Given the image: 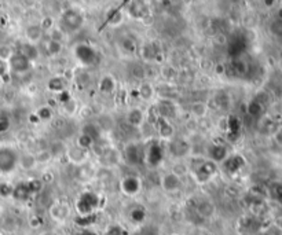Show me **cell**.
<instances>
[{
	"label": "cell",
	"mask_w": 282,
	"mask_h": 235,
	"mask_svg": "<svg viewBox=\"0 0 282 235\" xmlns=\"http://www.w3.org/2000/svg\"><path fill=\"white\" fill-rule=\"evenodd\" d=\"M76 55H77V58L80 59L83 63H86V65H91V63H94V61L96 59V54H95V51L93 50L91 47L86 46V44H80V46H77Z\"/></svg>",
	"instance_id": "cell-4"
},
{
	"label": "cell",
	"mask_w": 282,
	"mask_h": 235,
	"mask_svg": "<svg viewBox=\"0 0 282 235\" xmlns=\"http://www.w3.org/2000/svg\"><path fill=\"white\" fill-rule=\"evenodd\" d=\"M18 154L14 149L10 147H1L0 149V172L1 173H10L17 167Z\"/></svg>",
	"instance_id": "cell-1"
},
{
	"label": "cell",
	"mask_w": 282,
	"mask_h": 235,
	"mask_svg": "<svg viewBox=\"0 0 282 235\" xmlns=\"http://www.w3.org/2000/svg\"><path fill=\"white\" fill-rule=\"evenodd\" d=\"M10 129V118L7 116L0 114V135L6 134Z\"/></svg>",
	"instance_id": "cell-13"
},
{
	"label": "cell",
	"mask_w": 282,
	"mask_h": 235,
	"mask_svg": "<svg viewBox=\"0 0 282 235\" xmlns=\"http://www.w3.org/2000/svg\"><path fill=\"white\" fill-rule=\"evenodd\" d=\"M275 227H277V228H280V230H282V216L275 220Z\"/></svg>",
	"instance_id": "cell-18"
},
{
	"label": "cell",
	"mask_w": 282,
	"mask_h": 235,
	"mask_svg": "<svg viewBox=\"0 0 282 235\" xmlns=\"http://www.w3.org/2000/svg\"><path fill=\"white\" fill-rule=\"evenodd\" d=\"M26 34H28V37L32 42H37L42 37V34H43V29L40 26H31V28H28Z\"/></svg>",
	"instance_id": "cell-9"
},
{
	"label": "cell",
	"mask_w": 282,
	"mask_h": 235,
	"mask_svg": "<svg viewBox=\"0 0 282 235\" xmlns=\"http://www.w3.org/2000/svg\"><path fill=\"white\" fill-rule=\"evenodd\" d=\"M50 88H51L52 91H62L65 88V80L60 78V77L52 78L51 81H50Z\"/></svg>",
	"instance_id": "cell-12"
},
{
	"label": "cell",
	"mask_w": 282,
	"mask_h": 235,
	"mask_svg": "<svg viewBox=\"0 0 282 235\" xmlns=\"http://www.w3.org/2000/svg\"><path fill=\"white\" fill-rule=\"evenodd\" d=\"M278 135H281V136H282V128L280 129V131H278Z\"/></svg>",
	"instance_id": "cell-21"
},
{
	"label": "cell",
	"mask_w": 282,
	"mask_h": 235,
	"mask_svg": "<svg viewBox=\"0 0 282 235\" xmlns=\"http://www.w3.org/2000/svg\"><path fill=\"white\" fill-rule=\"evenodd\" d=\"M163 160V150L158 144H153L149 149V162L152 165H158L160 161Z\"/></svg>",
	"instance_id": "cell-6"
},
{
	"label": "cell",
	"mask_w": 282,
	"mask_h": 235,
	"mask_svg": "<svg viewBox=\"0 0 282 235\" xmlns=\"http://www.w3.org/2000/svg\"><path fill=\"white\" fill-rule=\"evenodd\" d=\"M262 109H263V106H262V103L257 101H253L251 105H249V113L252 114V116H259L260 113H262Z\"/></svg>",
	"instance_id": "cell-14"
},
{
	"label": "cell",
	"mask_w": 282,
	"mask_h": 235,
	"mask_svg": "<svg viewBox=\"0 0 282 235\" xmlns=\"http://www.w3.org/2000/svg\"><path fill=\"white\" fill-rule=\"evenodd\" d=\"M13 187L11 186H9L7 183H1L0 185V195L1 197H7V195H10V194H13Z\"/></svg>",
	"instance_id": "cell-16"
},
{
	"label": "cell",
	"mask_w": 282,
	"mask_h": 235,
	"mask_svg": "<svg viewBox=\"0 0 282 235\" xmlns=\"http://www.w3.org/2000/svg\"><path fill=\"white\" fill-rule=\"evenodd\" d=\"M9 66L16 73H25L31 69V61L22 52H17L9 58Z\"/></svg>",
	"instance_id": "cell-2"
},
{
	"label": "cell",
	"mask_w": 282,
	"mask_h": 235,
	"mask_svg": "<svg viewBox=\"0 0 282 235\" xmlns=\"http://www.w3.org/2000/svg\"><path fill=\"white\" fill-rule=\"evenodd\" d=\"M152 94H153V91H152V88H150V85H142L141 87V95L145 98V99H149L150 96H152Z\"/></svg>",
	"instance_id": "cell-17"
},
{
	"label": "cell",
	"mask_w": 282,
	"mask_h": 235,
	"mask_svg": "<svg viewBox=\"0 0 282 235\" xmlns=\"http://www.w3.org/2000/svg\"><path fill=\"white\" fill-rule=\"evenodd\" d=\"M142 117H143V114H142L141 110L138 109L131 110L128 114L129 124H132V125H139V124L142 123Z\"/></svg>",
	"instance_id": "cell-10"
},
{
	"label": "cell",
	"mask_w": 282,
	"mask_h": 235,
	"mask_svg": "<svg viewBox=\"0 0 282 235\" xmlns=\"http://www.w3.org/2000/svg\"><path fill=\"white\" fill-rule=\"evenodd\" d=\"M139 180L135 179V177H127L124 182H123V188H124V191L128 194H135L139 190Z\"/></svg>",
	"instance_id": "cell-7"
},
{
	"label": "cell",
	"mask_w": 282,
	"mask_h": 235,
	"mask_svg": "<svg viewBox=\"0 0 282 235\" xmlns=\"http://www.w3.org/2000/svg\"><path fill=\"white\" fill-rule=\"evenodd\" d=\"M163 186H164V188H165V190H168V191H173V190L179 188V186H180L179 176H178L175 172L167 173V175L163 177Z\"/></svg>",
	"instance_id": "cell-5"
},
{
	"label": "cell",
	"mask_w": 282,
	"mask_h": 235,
	"mask_svg": "<svg viewBox=\"0 0 282 235\" xmlns=\"http://www.w3.org/2000/svg\"><path fill=\"white\" fill-rule=\"evenodd\" d=\"M42 235H55V234H52V233H44V234Z\"/></svg>",
	"instance_id": "cell-20"
},
{
	"label": "cell",
	"mask_w": 282,
	"mask_h": 235,
	"mask_svg": "<svg viewBox=\"0 0 282 235\" xmlns=\"http://www.w3.org/2000/svg\"><path fill=\"white\" fill-rule=\"evenodd\" d=\"M125 154H127V160L131 164H137L138 162V147L135 144H129L125 150Z\"/></svg>",
	"instance_id": "cell-11"
},
{
	"label": "cell",
	"mask_w": 282,
	"mask_h": 235,
	"mask_svg": "<svg viewBox=\"0 0 282 235\" xmlns=\"http://www.w3.org/2000/svg\"><path fill=\"white\" fill-rule=\"evenodd\" d=\"M275 197H277V201L280 202V204H282V191H281V193H278V194H277V195H275Z\"/></svg>",
	"instance_id": "cell-19"
},
{
	"label": "cell",
	"mask_w": 282,
	"mask_h": 235,
	"mask_svg": "<svg viewBox=\"0 0 282 235\" xmlns=\"http://www.w3.org/2000/svg\"><path fill=\"white\" fill-rule=\"evenodd\" d=\"M31 194V185H19L13 190V195L18 200H24Z\"/></svg>",
	"instance_id": "cell-8"
},
{
	"label": "cell",
	"mask_w": 282,
	"mask_h": 235,
	"mask_svg": "<svg viewBox=\"0 0 282 235\" xmlns=\"http://www.w3.org/2000/svg\"><path fill=\"white\" fill-rule=\"evenodd\" d=\"M271 32L278 37H282V19H275L271 26H270Z\"/></svg>",
	"instance_id": "cell-15"
},
{
	"label": "cell",
	"mask_w": 282,
	"mask_h": 235,
	"mask_svg": "<svg viewBox=\"0 0 282 235\" xmlns=\"http://www.w3.org/2000/svg\"><path fill=\"white\" fill-rule=\"evenodd\" d=\"M83 24V18L80 17V14L69 10L63 16H62V26L65 28V31L72 32V31H77V28H80V25Z\"/></svg>",
	"instance_id": "cell-3"
}]
</instances>
